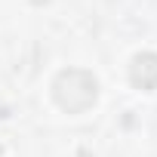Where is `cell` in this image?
<instances>
[{"label": "cell", "instance_id": "cell-1", "mask_svg": "<svg viewBox=\"0 0 157 157\" xmlns=\"http://www.w3.org/2000/svg\"><path fill=\"white\" fill-rule=\"evenodd\" d=\"M52 96H56V105L68 114H83L86 108L96 105L99 99V80L83 71V68H68L56 77L52 83Z\"/></svg>", "mask_w": 157, "mask_h": 157}, {"label": "cell", "instance_id": "cell-2", "mask_svg": "<svg viewBox=\"0 0 157 157\" xmlns=\"http://www.w3.org/2000/svg\"><path fill=\"white\" fill-rule=\"evenodd\" d=\"M129 80L139 90H157V52H139L132 59Z\"/></svg>", "mask_w": 157, "mask_h": 157}, {"label": "cell", "instance_id": "cell-3", "mask_svg": "<svg viewBox=\"0 0 157 157\" xmlns=\"http://www.w3.org/2000/svg\"><path fill=\"white\" fill-rule=\"evenodd\" d=\"M0 154H3V148H0Z\"/></svg>", "mask_w": 157, "mask_h": 157}]
</instances>
